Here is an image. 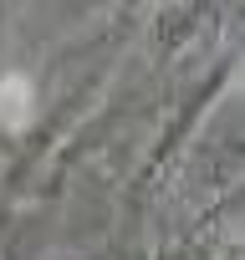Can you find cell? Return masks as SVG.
Returning <instances> with one entry per match:
<instances>
[{
  "label": "cell",
  "instance_id": "cell-1",
  "mask_svg": "<svg viewBox=\"0 0 245 260\" xmlns=\"http://www.w3.org/2000/svg\"><path fill=\"white\" fill-rule=\"evenodd\" d=\"M36 117V82L26 72H6L0 77V127L6 133H26Z\"/></svg>",
  "mask_w": 245,
  "mask_h": 260
}]
</instances>
